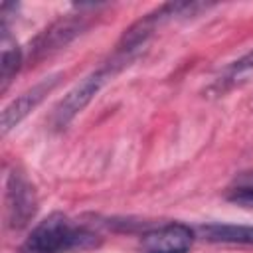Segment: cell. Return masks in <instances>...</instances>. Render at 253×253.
Listing matches in <instances>:
<instances>
[{"label":"cell","instance_id":"obj_1","mask_svg":"<svg viewBox=\"0 0 253 253\" xmlns=\"http://www.w3.org/2000/svg\"><path fill=\"white\" fill-rule=\"evenodd\" d=\"M99 233L87 225L75 223L63 213H51L40 221L26 239L28 253H71L97 247Z\"/></svg>","mask_w":253,"mask_h":253},{"label":"cell","instance_id":"obj_2","mask_svg":"<svg viewBox=\"0 0 253 253\" xmlns=\"http://www.w3.org/2000/svg\"><path fill=\"white\" fill-rule=\"evenodd\" d=\"M115 63H117V61L107 63V65H103L101 69L89 73L83 81H79V83L55 105V109H53V113H51V119H49V123H51V126H53L55 130H63V128L93 101V97L101 91V87H103V85L111 79V75L117 71V69H115Z\"/></svg>","mask_w":253,"mask_h":253},{"label":"cell","instance_id":"obj_3","mask_svg":"<svg viewBox=\"0 0 253 253\" xmlns=\"http://www.w3.org/2000/svg\"><path fill=\"white\" fill-rule=\"evenodd\" d=\"M38 211V196L28 176L14 168L6 178L4 192V217L10 229H24Z\"/></svg>","mask_w":253,"mask_h":253},{"label":"cell","instance_id":"obj_4","mask_svg":"<svg viewBox=\"0 0 253 253\" xmlns=\"http://www.w3.org/2000/svg\"><path fill=\"white\" fill-rule=\"evenodd\" d=\"M87 28L85 16L77 14V16H65L55 20L49 28H45L34 42H32V49H30V57L34 61L43 59L45 55H51L55 51H59L61 47H65L67 43H71L83 30Z\"/></svg>","mask_w":253,"mask_h":253},{"label":"cell","instance_id":"obj_5","mask_svg":"<svg viewBox=\"0 0 253 253\" xmlns=\"http://www.w3.org/2000/svg\"><path fill=\"white\" fill-rule=\"evenodd\" d=\"M61 75L59 73H53L49 77H43L40 83H36L34 87H30L28 91H24L20 97H16L12 103H8L2 111V117H0V130L2 134H8L14 126H18L43 99L47 93H51L57 83H59Z\"/></svg>","mask_w":253,"mask_h":253},{"label":"cell","instance_id":"obj_6","mask_svg":"<svg viewBox=\"0 0 253 253\" xmlns=\"http://www.w3.org/2000/svg\"><path fill=\"white\" fill-rule=\"evenodd\" d=\"M194 243V233L184 223H168L142 235L144 253H186Z\"/></svg>","mask_w":253,"mask_h":253},{"label":"cell","instance_id":"obj_7","mask_svg":"<svg viewBox=\"0 0 253 253\" xmlns=\"http://www.w3.org/2000/svg\"><path fill=\"white\" fill-rule=\"evenodd\" d=\"M200 235L211 243H237L253 245V225H231V223H208L200 227Z\"/></svg>","mask_w":253,"mask_h":253},{"label":"cell","instance_id":"obj_8","mask_svg":"<svg viewBox=\"0 0 253 253\" xmlns=\"http://www.w3.org/2000/svg\"><path fill=\"white\" fill-rule=\"evenodd\" d=\"M22 65V51L8 38V28H2V57H0V91L4 93Z\"/></svg>","mask_w":253,"mask_h":253},{"label":"cell","instance_id":"obj_9","mask_svg":"<svg viewBox=\"0 0 253 253\" xmlns=\"http://www.w3.org/2000/svg\"><path fill=\"white\" fill-rule=\"evenodd\" d=\"M253 77V51H249L247 55H243L241 59L233 61L225 71L223 75L217 79V89L219 91H227L231 87H237L245 81H249Z\"/></svg>","mask_w":253,"mask_h":253},{"label":"cell","instance_id":"obj_10","mask_svg":"<svg viewBox=\"0 0 253 253\" xmlns=\"http://www.w3.org/2000/svg\"><path fill=\"white\" fill-rule=\"evenodd\" d=\"M227 200L245 208H253V172L239 174L229 186Z\"/></svg>","mask_w":253,"mask_h":253}]
</instances>
